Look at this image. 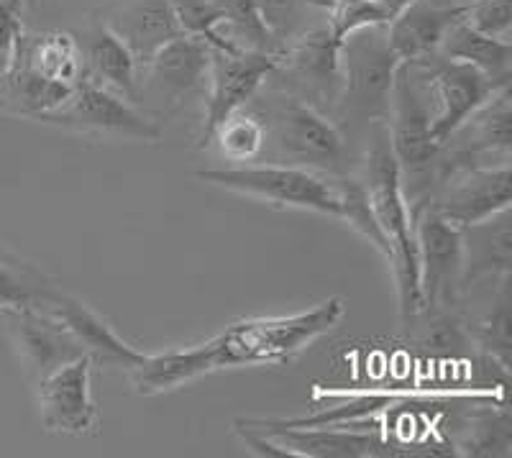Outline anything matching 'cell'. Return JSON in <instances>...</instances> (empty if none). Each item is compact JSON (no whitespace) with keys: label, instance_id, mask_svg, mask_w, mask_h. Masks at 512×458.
Returning a JSON list of instances; mask_svg holds the SVG:
<instances>
[{"label":"cell","instance_id":"cell-1","mask_svg":"<svg viewBox=\"0 0 512 458\" xmlns=\"http://www.w3.org/2000/svg\"><path fill=\"white\" fill-rule=\"evenodd\" d=\"M344 315V300L328 297L303 313L239 320L200 346L146 354L141 364L128 372V382L139 395L154 397L223 369L282 366L331 333Z\"/></svg>","mask_w":512,"mask_h":458},{"label":"cell","instance_id":"cell-2","mask_svg":"<svg viewBox=\"0 0 512 458\" xmlns=\"http://www.w3.org/2000/svg\"><path fill=\"white\" fill-rule=\"evenodd\" d=\"M367 190L369 205L382 228L384 238L390 241V269L395 274L397 302H400V320L408 328L423 313V295H420L418 277V246H415L413 215L402 192L400 167L395 162L390 146L387 123H374L369 128V146L364 154V172L359 174Z\"/></svg>","mask_w":512,"mask_h":458},{"label":"cell","instance_id":"cell-3","mask_svg":"<svg viewBox=\"0 0 512 458\" xmlns=\"http://www.w3.org/2000/svg\"><path fill=\"white\" fill-rule=\"evenodd\" d=\"M433 105L420 77L418 64L400 62L395 72L387 113V134H390L392 154L400 167V182L410 215L420 213L431 203L441 177L443 146L436 144L431 134Z\"/></svg>","mask_w":512,"mask_h":458},{"label":"cell","instance_id":"cell-4","mask_svg":"<svg viewBox=\"0 0 512 458\" xmlns=\"http://www.w3.org/2000/svg\"><path fill=\"white\" fill-rule=\"evenodd\" d=\"M341 64V98H338L333 123L338 128H372L387 123L392 82L400 59L387 44L384 26L354 31L338 47Z\"/></svg>","mask_w":512,"mask_h":458},{"label":"cell","instance_id":"cell-5","mask_svg":"<svg viewBox=\"0 0 512 458\" xmlns=\"http://www.w3.org/2000/svg\"><path fill=\"white\" fill-rule=\"evenodd\" d=\"M208 185L239 192L246 198L264 200L277 208L313 210L341 218L336 187L331 177L292 164H233V167L203 169L195 174Z\"/></svg>","mask_w":512,"mask_h":458},{"label":"cell","instance_id":"cell-6","mask_svg":"<svg viewBox=\"0 0 512 458\" xmlns=\"http://www.w3.org/2000/svg\"><path fill=\"white\" fill-rule=\"evenodd\" d=\"M280 95L282 103L272 108L269 128L264 126V131L272 136L277 151L287 159L285 164L313 169L326 177L351 172V149L344 131L310 105L285 93Z\"/></svg>","mask_w":512,"mask_h":458},{"label":"cell","instance_id":"cell-7","mask_svg":"<svg viewBox=\"0 0 512 458\" xmlns=\"http://www.w3.org/2000/svg\"><path fill=\"white\" fill-rule=\"evenodd\" d=\"M338 44L326 26L297 34L282 49L277 67L264 85L310 105L333 121L338 98H341V64H338Z\"/></svg>","mask_w":512,"mask_h":458},{"label":"cell","instance_id":"cell-8","mask_svg":"<svg viewBox=\"0 0 512 458\" xmlns=\"http://www.w3.org/2000/svg\"><path fill=\"white\" fill-rule=\"evenodd\" d=\"M39 123L90 136V139L144 141V144L162 139V126L152 116H146L139 105L88 80H82L72 90L70 98L52 113L41 116Z\"/></svg>","mask_w":512,"mask_h":458},{"label":"cell","instance_id":"cell-9","mask_svg":"<svg viewBox=\"0 0 512 458\" xmlns=\"http://www.w3.org/2000/svg\"><path fill=\"white\" fill-rule=\"evenodd\" d=\"M210 44L198 36L182 34L167 41L139 75V98L146 116L154 121L172 118L182 105L208 85Z\"/></svg>","mask_w":512,"mask_h":458},{"label":"cell","instance_id":"cell-10","mask_svg":"<svg viewBox=\"0 0 512 458\" xmlns=\"http://www.w3.org/2000/svg\"><path fill=\"white\" fill-rule=\"evenodd\" d=\"M415 64L433 105L431 134L438 146L446 144L456 128L495 98L502 87H510V80H495L472 64L454 62L438 52Z\"/></svg>","mask_w":512,"mask_h":458},{"label":"cell","instance_id":"cell-11","mask_svg":"<svg viewBox=\"0 0 512 458\" xmlns=\"http://www.w3.org/2000/svg\"><path fill=\"white\" fill-rule=\"evenodd\" d=\"M423 310H454L464 274V228L423 208L413 221Z\"/></svg>","mask_w":512,"mask_h":458},{"label":"cell","instance_id":"cell-12","mask_svg":"<svg viewBox=\"0 0 512 458\" xmlns=\"http://www.w3.org/2000/svg\"><path fill=\"white\" fill-rule=\"evenodd\" d=\"M277 54L246 52V49H213L210 47L208 98L200 131V149H208L213 134L231 113L241 111L262 90L267 77L277 67Z\"/></svg>","mask_w":512,"mask_h":458},{"label":"cell","instance_id":"cell-13","mask_svg":"<svg viewBox=\"0 0 512 458\" xmlns=\"http://www.w3.org/2000/svg\"><path fill=\"white\" fill-rule=\"evenodd\" d=\"M512 172L510 162L464 167L448 172L433 192L431 208L443 221L459 228L477 226L510 210Z\"/></svg>","mask_w":512,"mask_h":458},{"label":"cell","instance_id":"cell-14","mask_svg":"<svg viewBox=\"0 0 512 458\" xmlns=\"http://www.w3.org/2000/svg\"><path fill=\"white\" fill-rule=\"evenodd\" d=\"M41 425L49 433L88 435L98 428L93 400V361H70L36 384Z\"/></svg>","mask_w":512,"mask_h":458},{"label":"cell","instance_id":"cell-15","mask_svg":"<svg viewBox=\"0 0 512 458\" xmlns=\"http://www.w3.org/2000/svg\"><path fill=\"white\" fill-rule=\"evenodd\" d=\"M8 325L11 341L34 384L57 372L59 366L85 359V348L77 343L54 315L41 308H24L0 313Z\"/></svg>","mask_w":512,"mask_h":458},{"label":"cell","instance_id":"cell-16","mask_svg":"<svg viewBox=\"0 0 512 458\" xmlns=\"http://www.w3.org/2000/svg\"><path fill=\"white\" fill-rule=\"evenodd\" d=\"M249 428L280 443L295 458H382L402 456L397 446L382 441L374 433L359 430H338L336 425H308V428H292L280 420H241Z\"/></svg>","mask_w":512,"mask_h":458},{"label":"cell","instance_id":"cell-17","mask_svg":"<svg viewBox=\"0 0 512 458\" xmlns=\"http://www.w3.org/2000/svg\"><path fill=\"white\" fill-rule=\"evenodd\" d=\"M98 18L126 44L128 52L134 54L139 75L144 64L167 41L182 36L169 0H116L111 6H105Z\"/></svg>","mask_w":512,"mask_h":458},{"label":"cell","instance_id":"cell-18","mask_svg":"<svg viewBox=\"0 0 512 458\" xmlns=\"http://www.w3.org/2000/svg\"><path fill=\"white\" fill-rule=\"evenodd\" d=\"M41 310L54 315L77 338V343L85 348V356L93 361V366H116V369H123V372H131L146 356L136 351L134 346H128L95 310H90L85 302L67 295V292H54L41 305Z\"/></svg>","mask_w":512,"mask_h":458},{"label":"cell","instance_id":"cell-19","mask_svg":"<svg viewBox=\"0 0 512 458\" xmlns=\"http://www.w3.org/2000/svg\"><path fill=\"white\" fill-rule=\"evenodd\" d=\"M459 18H464V3L410 0L408 6H402L390 18V24L384 26V34L400 62H418L438 52L446 31Z\"/></svg>","mask_w":512,"mask_h":458},{"label":"cell","instance_id":"cell-20","mask_svg":"<svg viewBox=\"0 0 512 458\" xmlns=\"http://www.w3.org/2000/svg\"><path fill=\"white\" fill-rule=\"evenodd\" d=\"M80 47L85 80L108 87L111 93L131 100L136 105L139 98V64L126 44L113 34L100 18H90L75 34Z\"/></svg>","mask_w":512,"mask_h":458},{"label":"cell","instance_id":"cell-21","mask_svg":"<svg viewBox=\"0 0 512 458\" xmlns=\"http://www.w3.org/2000/svg\"><path fill=\"white\" fill-rule=\"evenodd\" d=\"M13 59L24 62L47 80L77 87L85 80L80 47L70 31H47V34H26L16 44Z\"/></svg>","mask_w":512,"mask_h":458},{"label":"cell","instance_id":"cell-22","mask_svg":"<svg viewBox=\"0 0 512 458\" xmlns=\"http://www.w3.org/2000/svg\"><path fill=\"white\" fill-rule=\"evenodd\" d=\"M507 213L495 215L489 221L464 228V274H461V290L489 277V274H510L512 236Z\"/></svg>","mask_w":512,"mask_h":458},{"label":"cell","instance_id":"cell-23","mask_svg":"<svg viewBox=\"0 0 512 458\" xmlns=\"http://www.w3.org/2000/svg\"><path fill=\"white\" fill-rule=\"evenodd\" d=\"M75 87L62 85V82L47 80L24 62L13 59L11 72L0 85V111L13 113V116H24L39 121L41 116L52 113L54 108L70 98Z\"/></svg>","mask_w":512,"mask_h":458},{"label":"cell","instance_id":"cell-24","mask_svg":"<svg viewBox=\"0 0 512 458\" xmlns=\"http://www.w3.org/2000/svg\"><path fill=\"white\" fill-rule=\"evenodd\" d=\"M438 54L454 62L472 64L495 80H512V44L472 29L459 18L443 36Z\"/></svg>","mask_w":512,"mask_h":458},{"label":"cell","instance_id":"cell-25","mask_svg":"<svg viewBox=\"0 0 512 458\" xmlns=\"http://www.w3.org/2000/svg\"><path fill=\"white\" fill-rule=\"evenodd\" d=\"M57 287L39 269L0 249V313L41 308Z\"/></svg>","mask_w":512,"mask_h":458},{"label":"cell","instance_id":"cell-26","mask_svg":"<svg viewBox=\"0 0 512 458\" xmlns=\"http://www.w3.org/2000/svg\"><path fill=\"white\" fill-rule=\"evenodd\" d=\"M331 180L333 187H336L338 205H341V221H346L354 231H359L361 236L367 238L369 244H372L374 249L387 259V264H390V241L384 238L382 228H379L377 218H374L367 190H364V182H361L359 174L346 172L338 174V177H331Z\"/></svg>","mask_w":512,"mask_h":458},{"label":"cell","instance_id":"cell-27","mask_svg":"<svg viewBox=\"0 0 512 458\" xmlns=\"http://www.w3.org/2000/svg\"><path fill=\"white\" fill-rule=\"evenodd\" d=\"M213 144H218V151H221L228 162H254L262 154L264 146H267V131H264L262 116L246 111V108L231 113L218 126L216 134H213L210 146Z\"/></svg>","mask_w":512,"mask_h":458},{"label":"cell","instance_id":"cell-28","mask_svg":"<svg viewBox=\"0 0 512 458\" xmlns=\"http://www.w3.org/2000/svg\"><path fill=\"white\" fill-rule=\"evenodd\" d=\"M510 323V274H505L500 279V290L492 297V310L477 328V346L489 356V361L500 366L502 374L510 372Z\"/></svg>","mask_w":512,"mask_h":458},{"label":"cell","instance_id":"cell-29","mask_svg":"<svg viewBox=\"0 0 512 458\" xmlns=\"http://www.w3.org/2000/svg\"><path fill=\"white\" fill-rule=\"evenodd\" d=\"M326 13V29L341 44L354 31L369 26H387L392 13L374 0H313Z\"/></svg>","mask_w":512,"mask_h":458},{"label":"cell","instance_id":"cell-30","mask_svg":"<svg viewBox=\"0 0 512 458\" xmlns=\"http://www.w3.org/2000/svg\"><path fill=\"white\" fill-rule=\"evenodd\" d=\"M464 456H510L512 448V420L510 412L482 410L474 415L472 428L461 441Z\"/></svg>","mask_w":512,"mask_h":458},{"label":"cell","instance_id":"cell-31","mask_svg":"<svg viewBox=\"0 0 512 458\" xmlns=\"http://www.w3.org/2000/svg\"><path fill=\"white\" fill-rule=\"evenodd\" d=\"M464 21L482 34L510 41L512 0H469L464 3Z\"/></svg>","mask_w":512,"mask_h":458},{"label":"cell","instance_id":"cell-32","mask_svg":"<svg viewBox=\"0 0 512 458\" xmlns=\"http://www.w3.org/2000/svg\"><path fill=\"white\" fill-rule=\"evenodd\" d=\"M262 16L264 26L274 34V39H280L287 44L295 39L297 29H300V8L303 0H251Z\"/></svg>","mask_w":512,"mask_h":458},{"label":"cell","instance_id":"cell-33","mask_svg":"<svg viewBox=\"0 0 512 458\" xmlns=\"http://www.w3.org/2000/svg\"><path fill=\"white\" fill-rule=\"evenodd\" d=\"M24 6L26 0H0V54H13L24 36Z\"/></svg>","mask_w":512,"mask_h":458},{"label":"cell","instance_id":"cell-34","mask_svg":"<svg viewBox=\"0 0 512 458\" xmlns=\"http://www.w3.org/2000/svg\"><path fill=\"white\" fill-rule=\"evenodd\" d=\"M374 3H379V6H382V8H387V11H390L392 16H395V13L400 11L402 6H408L410 0H374Z\"/></svg>","mask_w":512,"mask_h":458},{"label":"cell","instance_id":"cell-35","mask_svg":"<svg viewBox=\"0 0 512 458\" xmlns=\"http://www.w3.org/2000/svg\"><path fill=\"white\" fill-rule=\"evenodd\" d=\"M11 62L13 54H0V85H3V80H6L8 72H11Z\"/></svg>","mask_w":512,"mask_h":458},{"label":"cell","instance_id":"cell-36","mask_svg":"<svg viewBox=\"0 0 512 458\" xmlns=\"http://www.w3.org/2000/svg\"><path fill=\"white\" fill-rule=\"evenodd\" d=\"M26 3H36V0H26Z\"/></svg>","mask_w":512,"mask_h":458}]
</instances>
